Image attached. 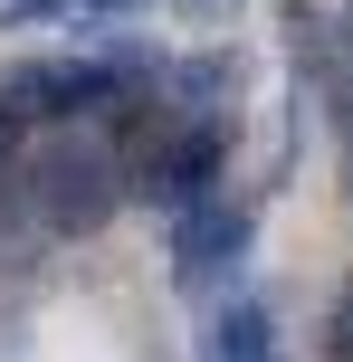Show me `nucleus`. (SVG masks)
Returning <instances> with one entry per match:
<instances>
[{
    "label": "nucleus",
    "instance_id": "39448f33",
    "mask_svg": "<svg viewBox=\"0 0 353 362\" xmlns=\"http://www.w3.org/2000/svg\"><path fill=\"white\" fill-rule=\"evenodd\" d=\"M201 362H277V315L258 296H220V315L201 334Z\"/></svg>",
    "mask_w": 353,
    "mask_h": 362
},
{
    "label": "nucleus",
    "instance_id": "7ed1b4c3",
    "mask_svg": "<svg viewBox=\"0 0 353 362\" xmlns=\"http://www.w3.org/2000/svg\"><path fill=\"white\" fill-rule=\"evenodd\" d=\"M248 238H258L248 200H201V210H182V238H172V286H182V296H220L229 276H239Z\"/></svg>",
    "mask_w": 353,
    "mask_h": 362
},
{
    "label": "nucleus",
    "instance_id": "f257e3e1",
    "mask_svg": "<svg viewBox=\"0 0 353 362\" xmlns=\"http://www.w3.org/2000/svg\"><path fill=\"white\" fill-rule=\"evenodd\" d=\"M125 163H115L105 144H57L48 163L29 172V210H38V229L48 238H86V229H105L115 219V200H125V181H115Z\"/></svg>",
    "mask_w": 353,
    "mask_h": 362
},
{
    "label": "nucleus",
    "instance_id": "423d86ee",
    "mask_svg": "<svg viewBox=\"0 0 353 362\" xmlns=\"http://www.w3.org/2000/svg\"><path fill=\"white\" fill-rule=\"evenodd\" d=\"M67 10H86V19H134L144 0H67Z\"/></svg>",
    "mask_w": 353,
    "mask_h": 362
},
{
    "label": "nucleus",
    "instance_id": "f03ea898",
    "mask_svg": "<svg viewBox=\"0 0 353 362\" xmlns=\"http://www.w3.org/2000/svg\"><path fill=\"white\" fill-rule=\"evenodd\" d=\"M125 105V67H105V57H48V67H19L10 76V124L19 115H38V124H76V115H115Z\"/></svg>",
    "mask_w": 353,
    "mask_h": 362
},
{
    "label": "nucleus",
    "instance_id": "20e7f679",
    "mask_svg": "<svg viewBox=\"0 0 353 362\" xmlns=\"http://www.w3.org/2000/svg\"><path fill=\"white\" fill-rule=\"evenodd\" d=\"M220 163H229V134L210 124V115H191V124L172 134V144L153 153L144 172H134V191H153L163 210H201V200H210V181H220Z\"/></svg>",
    "mask_w": 353,
    "mask_h": 362
}]
</instances>
